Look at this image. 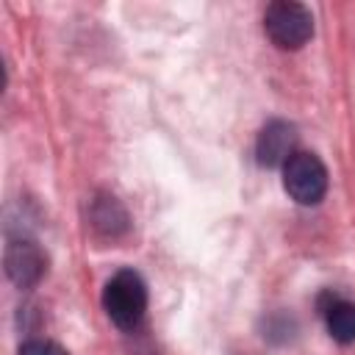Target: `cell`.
I'll return each instance as SVG.
<instances>
[{"instance_id":"5b68a950","label":"cell","mask_w":355,"mask_h":355,"mask_svg":"<svg viewBox=\"0 0 355 355\" xmlns=\"http://www.w3.org/2000/svg\"><path fill=\"white\" fill-rule=\"evenodd\" d=\"M297 128L286 119H269L261 133H258V141H255V155H258V164L266 166V169H275V166H283L294 153H297Z\"/></svg>"},{"instance_id":"52a82bcc","label":"cell","mask_w":355,"mask_h":355,"mask_svg":"<svg viewBox=\"0 0 355 355\" xmlns=\"http://www.w3.org/2000/svg\"><path fill=\"white\" fill-rule=\"evenodd\" d=\"M89 219H92V227L105 239H114L128 230V211L114 194H97L92 200Z\"/></svg>"},{"instance_id":"3957f363","label":"cell","mask_w":355,"mask_h":355,"mask_svg":"<svg viewBox=\"0 0 355 355\" xmlns=\"http://www.w3.org/2000/svg\"><path fill=\"white\" fill-rule=\"evenodd\" d=\"M283 189L300 205H316L327 191V169L316 153L297 150L283 164Z\"/></svg>"},{"instance_id":"ba28073f","label":"cell","mask_w":355,"mask_h":355,"mask_svg":"<svg viewBox=\"0 0 355 355\" xmlns=\"http://www.w3.org/2000/svg\"><path fill=\"white\" fill-rule=\"evenodd\" d=\"M19 355H69L61 344L47 341V338H31L19 347Z\"/></svg>"},{"instance_id":"8992f818","label":"cell","mask_w":355,"mask_h":355,"mask_svg":"<svg viewBox=\"0 0 355 355\" xmlns=\"http://www.w3.org/2000/svg\"><path fill=\"white\" fill-rule=\"evenodd\" d=\"M319 313H322L324 327H327L333 341H338V344L355 341V302L327 291L319 300Z\"/></svg>"},{"instance_id":"6da1fadb","label":"cell","mask_w":355,"mask_h":355,"mask_svg":"<svg viewBox=\"0 0 355 355\" xmlns=\"http://www.w3.org/2000/svg\"><path fill=\"white\" fill-rule=\"evenodd\" d=\"M103 308L119 330H136L147 311V286L139 272L119 269L103 288Z\"/></svg>"},{"instance_id":"7a4b0ae2","label":"cell","mask_w":355,"mask_h":355,"mask_svg":"<svg viewBox=\"0 0 355 355\" xmlns=\"http://www.w3.org/2000/svg\"><path fill=\"white\" fill-rule=\"evenodd\" d=\"M263 31L280 50H300L313 36V14L302 3L277 0L263 11Z\"/></svg>"},{"instance_id":"277c9868","label":"cell","mask_w":355,"mask_h":355,"mask_svg":"<svg viewBox=\"0 0 355 355\" xmlns=\"http://www.w3.org/2000/svg\"><path fill=\"white\" fill-rule=\"evenodd\" d=\"M47 272V255L31 239H17L6 247V275L19 288H33Z\"/></svg>"}]
</instances>
